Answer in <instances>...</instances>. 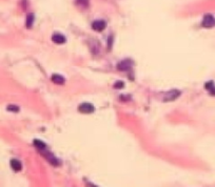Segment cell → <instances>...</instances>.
<instances>
[{"instance_id": "cell-1", "label": "cell", "mask_w": 215, "mask_h": 187, "mask_svg": "<svg viewBox=\"0 0 215 187\" xmlns=\"http://www.w3.org/2000/svg\"><path fill=\"white\" fill-rule=\"evenodd\" d=\"M202 25L203 27H208V29L213 27L215 25V19H214L213 16L210 15V14H207V15H205V17H203V19Z\"/></svg>"}, {"instance_id": "cell-2", "label": "cell", "mask_w": 215, "mask_h": 187, "mask_svg": "<svg viewBox=\"0 0 215 187\" xmlns=\"http://www.w3.org/2000/svg\"><path fill=\"white\" fill-rule=\"evenodd\" d=\"M78 111L82 112V114H91V112H93L95 111V108H94V105H93V104L85 102V103L80 104V105L78 106Z\"/></svg>"}, {"instance_id": "cell-3", "label": "cell", "mask_w": 215, "mask_h": 187, "mask_svg": "<svg viewBox=\"0 0 215 187\" xmlns=\"http://www.w3.org/2000/svg\"><path fill=\"white\" fill-rule=\"evenodd\" d=\"M179 96H180V92H179L178 89H172V90H170V92L167 93V95L165 96L164 100L165 101H174L179 97Z\"/></svg>"}, {"instance_id": "cell-4", "label": "cell", "mask_w": 215, "mask_h": 187, "mask_svg": "<svg viewBox=\"0 0 215 187\" xmlns=\"http://www.w3.org/2000/svg\"><path fill=\"white\" fill-rule=\"evenodd\" d=\"M92 29L96 32H103L106 29V22L103 20H96L92 23Z\"/></svg>"}, {"instance_id": "cell-5", "label": "cell", "mask_w": 215, "mask_h": 187, "mask_svg": "<svg viewBox=\"0 0 215 187\" xmlns=\"http://www.w3.org/2000/svg\"><path fill=\"white\" fill-rule=\"evenodd\" d=\"M52 41H53L54 43H57V44H62V43H64L65 41H67V39H65V37L62 34L55 33V34L52 36Z\"/></svg>"}, {"instance_id": "cell-6", "label": "cell", "mask_w": 215, "mask_h": 187, "mask_svg": "<svg viewBox=\"0 0 215 187\" xmlns=\"http://www.w3.org/2000/svg\"><path fill=\"white\" fill-rule=\"evenodd\" d=\"M10 164H11L12 169L15 170V171H19V170H21V168H22V164H21V162L17 160V159H12Z\"/></svg>"}, {"instance_id": "cell-7", "label": "cell", "mask_w": 215, "mask_h": 187, "mask_svg": "<svg viewBox=\"0 0 215 187\" xmlns=\"http://www.w3.org/2000/svg\"><path fill=\"white\" fill-rule=\"evenodd\" d=\"M52 81L56 84H63L64 83V78L61 75H58V74H54L52 76Z\"/></svg>"}, {"instance_id": "cell-8", "label": "cell", "mask_w": 215, "mask_h": 187, "mask_svg": "<svg viewBox=\"0 0 215 187\" xmlns=\"http://www.w3.org/2000/svg\"><path fill=\"white\" fill-rule=\"evenodd\" d=\"M33 23H34V15L33 14H29L26 17V22L27 29H31L33 26Z\"/></svg>"}, {"instance_id": "cell-9", "label": "cell", "mask_w": 215, "mask_h": 187, "mask_svg": "<svg viewBox=\"0 0 215 187\" xmlns=\"http://www.w3.org/2000/svg\"><path fill=\"white\" fill-rule=\"evenodd\" d=\"M206 89L210 92V94H212V95H215V86H214V82H207L206 84Z\"/></svg>"}, {"instance_id": "cell-10", "label": "cell", "mask_w": 215, "mask_h": 187, "mask_svg": "<svg viewBox=\"0 0 215 187\" xmlns=\"http://www.w3.org/2000/svg\"><path fill=\"white\" fill-rule=\"evenodd\" d=\"M129 62H130V60H126V61L120 62L119 65H123V67H120L119 70H121V71H128V70H130V68H131V64L128 65Z\"/></svg>"}, {"instance_id": "cell-11", "label": "cell", "mask_w": 215, "mask_h": 187, "mask_svg": "<svg viewBox=\"0 0 215 187\" xmlns=\"http://www.w3.org/2000/svg\"><path fill=\"white\" fill-rule=\"evenodd\" d=\"M76 2L82 7H89V0H76Z\"/></svg>"}, {"instance_id": "cell-12", "label": "cell", "mask_w": 215, "mask_h": 187, "mask_svg": "<svg viewBox=\"0 0 215 187\" xmlns=\"http://www.w3.org/2000/svg\"><path fill=\"white\" fill-rule=\"evenodd\" d=\"M7 111L9 112H19V107L16 105H9L7 106Z\"/></svg>"}, {"instance_id": "cell-13", "label": "cell", "mask_w": 215, "mask_h": 187, "mask_svg": "<svg viewBox=\"0 0 215 187\" xmlns=\"http://www.w3.org/2000/svg\"><path fill=\"white\" fill-rule=\"evenodd\" d=\"M123 82H121V81H118V82H116V83L114 84V87L115 89H121V87H123Z\"/></svg>"}]
</instances>
